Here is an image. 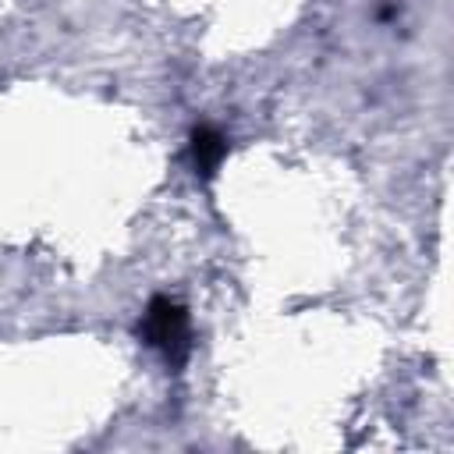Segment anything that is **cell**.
<instances>
[{
    "instance_id": "obj_1",
    "label": "cell",
    "mask_w": 454,
    "mask_h": 454,
    "mask_svg": "<svg viewBox=\"0 0 454 454\" xmlns=\"http://www.w3.org/2000/svg\"><path fill=\"white\" fill-rule=\"evenodd\" d=\"M145 333H149V344L163 348L167 358H170L177 348H184V337H188V330H184V312H181L177 305L156 298L153 309H149V319H145Z\"/></svg>"
},
{
    "instance_id": "obj_2",
    "label": "cell",
    "mask_w": 454,
    "mask_h": 454,
    "mask_svg": "<svg viewBox=\"0 0 454 454\" xmlns=\"http://www.w3.org/2000/svg\"><path fill=\"white\" fill-rule=\"evenodd\" d=\"M220 153H223V142H220V135H213V131H195V163L202 167V170H213L216 167V160H220Z\"/></svg>"
}]
</instances>
